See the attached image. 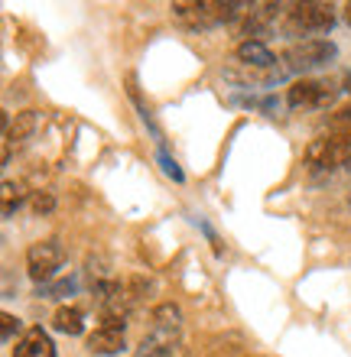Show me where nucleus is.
I'll return each instance as SVG.
<instances>
[{"label": "nucleus", "mask_w": 351, "mask_h": 357, "mask_svg": "<svg viewBox=\"0 0 351 357\" xmlns=\"http://www.w3.org/2000/svg\"><path fill=\"white\" fill-rule=\"evenodd\" d=\"M241 10H251V7L234 3V0H225V3L221 0H179V3H172V17L192 29H205V26H215V23H228Z\"/></svg>", "instance_id": "1"}, {"label": "nucleus", "mask_w": 351, "mask_h": 357, "mask_svg": "<svg viewBox=\"0 0 351 357\" xmlns=\"http://www.w3.org/2000/svg\"><path fill=\"white\" fill-rule=\"evenodd\" d=\"M280 13V3H260V7H251L247 10V20H244V36H254L257 43H264V36L270 33V23L276 20Z\"/></svg>", "instance_id": "9"}, {"label": "nucleus", "mask_w": 351, "mask_h": 357, "mask_svg": "<svg viewBox=\"0 0 351 357\" xmlns=\"http://www.w3.org/2000/svg\"><path fill=\"white\" fill-rule=\"evenodd\" d=\"M329 130H332V137L351 140V104L348 107H338V111L329 117Z\"/></svg>", "instance_id": "16"}, {"label": "nucleus", "mask_w": 351, "mask_h": 357, "mask_svg": "<svg viewBox=\"0 0 351 357\" xmlns=\"http://www.w3.org/2000/svg\"><path fill=\"white\" fill-rule=\"evenodd\" d=\"M176 335H179V331L153 328L150 335L143 338V344L137 348V354L133 357H172V351H176Z\"/></svg>", "instance_id": "11"}, {"label": "nucleus", "mask_w": 351, "mask_h": 357, "mask_svg": "<svg viewBox=\"0 0 351 357\" xmlns=\"http://www.w3.org/2000/svg\"><path fill=\"white\" fill-rule=\"evenodd\" d=\"M17 331H20V319L17 315H10V312H3V315H0V338L10 341Z\"/></svg>", "instance_id": "20"}, {"label": "nucleus", "mask_w": 351, "mask_h": 357, "mask_svg": "<svg viewBox=\"0 0 351 357\" xmlns=\"http://www.w3.org/2000/svg\"><path fill=\"white\" fill-rule=\"evenodd\" d=\"M237 62L241 66H251V68H276V56L264 43H257V39H244L241 46H237Z\"/></svg>", "instance_id": "10"}, {"label": "nucleus", "mask_w": 351, "mask_h": 357, "mask_svg": "<svg viewBox=\"0 0 351 357\" xmlns=\"http://www.w3.org/2000/svg\"><path fill=\"white\" fill-rule=\"evenodd\" d=\"M306 162L315 166V169H325V172L351 169V140H342V137L313 140L309 150H306Z\"/></svg>", "instance_id": "4"}, {"label": "nucleus", "mask_w": 351, "mask_h": 357, "mask_svg": "<svg viewBox=\"0 0 351 357\" xmlns=\"http://www.w3.org/2000/svg\"><path fill=\"white\" fill-rule=\"evenodd\" d=\"M335 26L332 3H296L283 20L286 36H313V33H329Z\"/></svg>", "instance_id": "2"}, {"label": "nucleus", "mask_w": 351, "mask_h": 357, "mask_svg": "<svg viewBox=\"0 0 351 357\" xmlns=\"http://www.w3.org/2000/svg\"><path fill=\"white\" fill-rule=\"evenodd\" d=\"M29 208H33L36 215H49V211L56 208V195L39 188V192H33V195H29Z\"/></svg>", "instance_id": "18"}, {"label": "nucleus", "mask_w": 351, "mask_h": 357, "mask_svg": "<svg viewBox=\"0 0 351 357\" xmlns=\"http://www.w3.org/2000/svg\"><path fill=\"white\" fill-rule=\"evenodd\" d=\"M179 325H182L179 305L163 302V305H156V309H153V328H160V331H179Z\"/></svg>", "instance_id": "13"}, {"label": "nucleus", "mask_w": 351, "mask_h": 357, "mask_svg": "<svg viewBox=\"0 0 351 357\" xmlns=\"http://www.w3.org/2000/svg\"><path fill=\"white\" fill-rule=\"evenodd\" d=\"M52 328L62 331V335H82L85 331V315L75 309V305H62L52 315Z\"/></svg>", "instance_id": "12"}, {"label": "nucleus", "mask_w": 351, "mask_h": 357, "mask_svg": "<svg viewBox=\"0 0 351 357\" xmlns=\"http://www.w3.org/2000/svg\"><path fill=\"white\" fill-rule=\"evenodd\" d=\"M23 205V185L3 182V218H13V211Z\"/></svg>", "instance_id": "17"}, {"label": "nucleus", "mask_w": 351, "mask_h": 357, "mask_svg": "<svg viewBox=\"0 0 351 357\" xmlns=\"http://www.w3.org/2000/svg\"><path fill=\"white\" fill-rule=\"evenodd\" d=\"M160 166H163V172H166L172 182H182V178H186V176H182V169H179V162H176L170 153H166V146L160 150Z\"/></svg>", "instance_id": "19"}, {"label": "nucleus", "mask_w": 351, "mask_h": 357, "mask_svg": "<svg viewBox=\"0 0 351 357\" xmlns=\"http://www.w3.org/2000/svg\"><path fill=\"white\" fill-rule=\"evenodd\" d=\"M348 23H351V7H348Z\"/></svg>", "instance_id": "21"}, {"label": "nucleus", "mask_w": 351, "mask_h": 357, "mask_svg": "<svg viewBox=\"0 0 351 357\" xmlns=\"http://www.w3.org/2000/svg\"><path fill=\"white\" fill-rule=\"evenodd\" d=\"M348 205H351V198H348Z\"/></svg>", "instance_id": "22"}, {"label": "nucleus", "mask_w": 351, "mask_h": 357, "mask_svg": "<svg viewBox=\"0 0 351 357\" xmlns=\"http://www.w3.org/2000/svg\"><path fill=\"white\" fill-rule=\"evenodd\" d=\"M286 101H290V107H322V104L332 101V85L303 78V82H296V85L290 88Z\"/></svg>", "instance_id": "6"}, {"label": "nucleus", "mask_w": 351, "mask_h": 357, "mask_svg": "<svg viewBox=\"0 0 351 357\" xmlns=\"http://www.w3.org/2000/svg\"><path fill=\"white\" fill-rule=\"evenodd\" d=\"M85 348L98 357H111V354H121V351L127 348V341H124L121 328H105V325H101V328H95L88 335Z\"/></svg>", "instance_id": "8"}, {"label": "nucleus", "mask_w": 351, "mask_h": 357, "mask_svg": "<svg viewBox=\"0 0 351 357\" xmlns=\"http://www.w3.org/2000/svg\"><path fill=\"white\" fill-rule=\"evenodd\" d=\"M33 130H36V111H20L17 121L10 123L7 140H10V143H20V140H27Z\"/></svg>", "instance_id": "15"}, {"label": "nucleus", "mask_w": 351, "mask_h": 357, "mask_svg": "<svg viewBox=\"0 0 351 357\" xmlns=\"http://www.w3.org/2000/svg\"><path fill=\"white\" fill-rule=\"evenodd\" d=\"M13 357H56V344H52V338H49L39 325H33V328H27L23 338L17 341Z\"/></svg>", "instance_id": "7"}, {"label": "nucleus", "mask_w": 351, "mask_h": 357, "mask_svg": "<svg viewBox=\"0 0 351 357\" xmlns=\"http://www.w3.org/2000/svg\"><path fill=\"white\" fill-rule=\"evenodd\" d=\"M62 260H66V250H62L56 241H39V244H33L27 250V273H29V280L36 282V286L49 282L52 276H56L59 266H62Z\"/></svg>", "instance_id": "5"}, {"label": "nucleus", "mask_w": 351, "mask_h": 357, "mask_svg": "<svg viewBox=\"0 0 351 357\" xmlns=\"http://www.w3.org/2000/svg\"><path fill=\"white\" fill-rule=\"evenodd\" d=\"M335 56H338V49L329 39H303V43H293L286 49L283 62L286 72H313V68L329 66Z\"/></svg>", "instance_id": "3"}, {"label": "nucleus", "mask_w": 351, "mask_h": 357, "mask_svg": "<svg viewBox=\"0 0 351 357\" xmlns=\"http://www.w3.org/2000/svg\"><path fill=\"white\" fill-rule=\"evenodd\" d=\"M75 289H78V276H62V280H56V282L36 286V296L39 299H66V296H72Z\"/></svg>", "instance_id": "14"}]
</instances>
